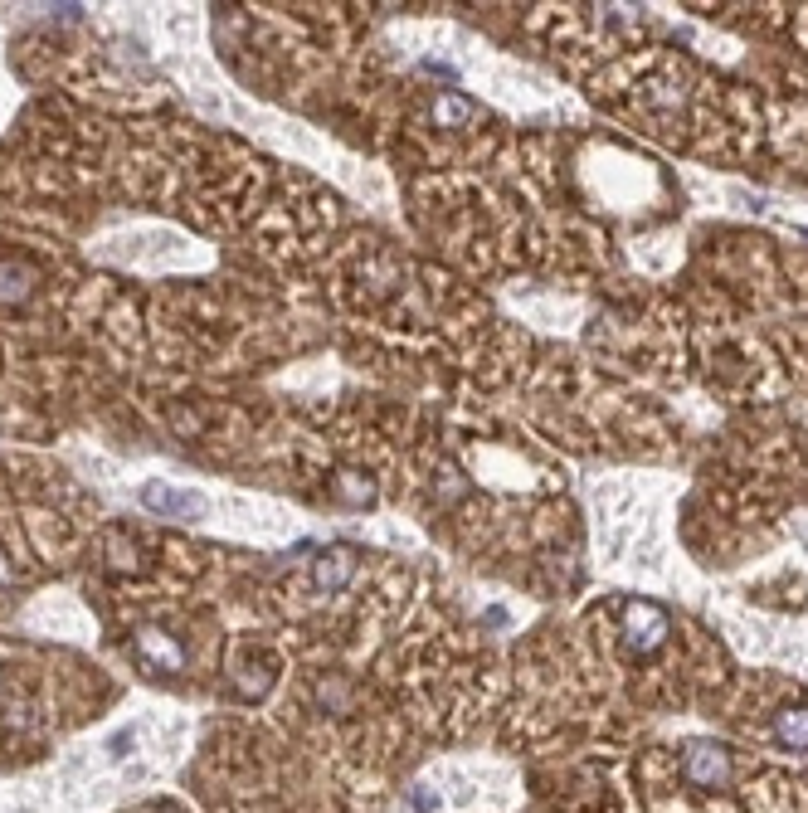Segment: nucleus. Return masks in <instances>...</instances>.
Instances as JSON below:
<instances>
[{
	"label": "nucleus",
	"instance_id": "1",
	"mask_svg": "<svg viewBox=\"0 0 808 813\" xmlns=\"http://www.w3.org/2000/svg\"><path fill=\"white\" fill-rule=\"evenodd\" d=\"M624 643L638 653V658L658 653L662 643H667V614H662L658 604H648V599L624 604Z\"/></svg>",
	"mask_w": 808,
	"mask_h": 813
},
{
	"label": "nucleus",
	"instance_id": "2",
	"mask_svg": "<svg viewBox=\"0 0 808 813\" xmlns=\"http://www.w3.org/2000/svg\"><path fill=\"white\" fill-rule=\"evenodd\" d=\"M682 775H687V784H697V789H721L731 779V755L721 745H692L687 760H682Z\"/></svg>",
	"mask_w": 808,
	"mask_h": 813
},
{
	"label": "nucleus",
	"instance_id": "3",
	"mask_svg": "<svg viewBox=\"0 0 808 813\" xmlns=\"http://www.w3.org/2000/svg\"><path fill=\"white\" fill-rule=\"evenodd\" d=\"M137 658H142V667H151V672H181L185 648L166 629H142L137 633Z\"/></svg>",
	"mask_w": 808,
	"mask_h": 813
},
{
	"label": "nucleus",
	"instance_id": "4",
	"mask_svg": "<svg viewBox=\"0 0 808 813\" xmlns=\"http://www.w3.org/2000/svg\"><path fill=\"white\" fill-rule=\"evenodd\" d=\"M142 502L151 512H166V517H200L210 502L200 492H181V487H166V482H147L142 487Z\"/></svg>",
	"mask_w": 808,
	"mask_h": 813
},
{
	"label": "nucleus",
	"instance_id": "5",
	"mask_svg": "<svg viewBox=\"0 0 808 813\" xmlns=\"http://www.w3.org/2000/svg\"><path fill=\"white\" fill-rule=\"evenodd\" d=\"M312 575H317V585L327 594H336L351 575H356V551H351V546H331V551L317 555V570H312Z\"/></svg>",
	"mask_w": 808,
	"mask_h": 813
},
{
	"label": "nucleus",
	"instance_id": "6",
	"mask_svg": "<svg viewBox=\"0 0 808 813\" xmlns=\"http://www.w3.org/2000/svg\"><path fill=\"white\" fill-rule=\"evenodd\" d=\"M770 731L784 750H808V706H784V711H774Z\"/></svg>",
	"mask_w": 808,
	"mask_h": 813
},
{
	"label": "nucleus",
	"instance_id": "7",
	"mask_svg": "<svg viewBox=\"0 0 808 813\" xmlns=\"http://www.w3.org/2000/svg\"><path fill=\"white\" fill-rule=\"evenodd\" d=\"M35 293V268L25 259H0V302H25Z\"/></svg>",
	"mask_w": 808,
	"mask_h": 813
},
{
	"label": "nucleus",
	"instance_id": "8",
	"mask_svg": "<svg viewBox=\"0 0 808 813\" xmlns=\"http://www.w3.org/2000/svg\"><path fill=\"white\" fill-rule=\"evenodd\" d=\"M478 117V103H468V98H458V93H443L439 103H434V122L439 127H468Z\"/></svg>",
	"mask_w": 808,
	"mask_h": 813
},
{
	"label": "nucleus",
	"instance_id": "9",
	"mask_svg": "<svg viewBox=\"0 0 808 813\" xmlns=\"http://www.w3.org/2000/svg\"><path fill=\"white\" fill-rule=\"evenodd\" d=\"M137 565H142L137 541H132V536H122V531H112V536H108V570L127 575V570H137Z\"/></svg>",
	"mask_w": 808,
	"mask_h": 813
},
{
	"label": "nucleus",
	"instance_id": "10",
	"mask_svg": "<svg viewBox=\"0 0 808 813\" xmlns=\"http://www.w3.org/2000/svg\"><path fill=\"white\" fill-rule=\"evenodd\" d=\"M336 497H341V502H351V507H366V502H370V482L361 478V473H341V478H336Z\"/></svg>",
	"mask_w": 808,
	"mask_h": 813
},
{
	"label": "nucleus",
	"instance_id": "11",
	"mask_svg": "<svg viewBox=\"0 0 808 813\" xmlns=\"http://www.w3.org/2000/svg\"><path fill=\"white\" fill-rule=\"evenodd\" d=\"M195 25H200V20H195L190 10H171V15H166V30H171L176 39H190L195 35Z\"/></svg>",
	"mask_w": 808,
	"mask_h": 813
},
{
	"label": "nucleus",
	"instance_id": "12",
	"mask_svg": "<svg viewBox=\"0 0 808 813\" xmlns=\"http://www.w3.org/2000/svg\"><path fill=\"white\" fill-rule=\"evenodd\" d=\"M15 580V565H10V555L0 551V585H10Z\"/></svg>",
	"mask_w": 808,
	"mask_h": 813
}]
</instances>
